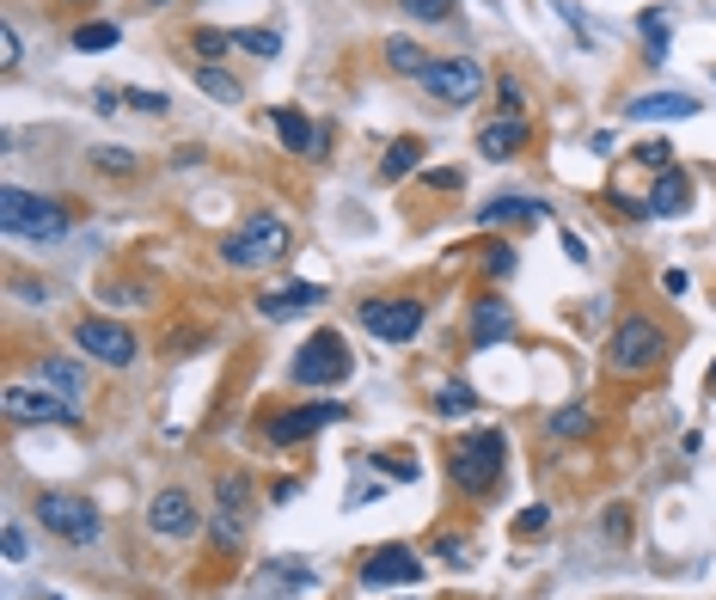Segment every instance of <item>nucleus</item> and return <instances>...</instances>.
Returning a JSON list of instances; mask_svg holds the SVG:
<instances>
[{
  "label": "nucleus",
  "instance_id": "nucleus-1",
  "mask_svg": "<svg viewBox=\"0 0 716 600\" xmlns=\"http://www.w3.org/2000/svg\"><path fill=\"white\" fill-rule=\"evenodd\" d=\"M503 460H508V435L503 429H472L448 448V472H453V491L460 496H484L503 484Z\"/></svg>",
  "mask_w": 716,
  "mask_h": 600
},
{
  "label": "nucleus",
  "instance_id": "nucleus-2",
  "mask_svg": "<svg viewBox=\"0 0 716 600\" xmlns=\"http://www.w3.org/2000/svg\"><path fill=\"white\" fill-rule=\"evenodd\" d=\"M67 221H74V214H67L62 197H38V190H19V185L0 190V228L13 233V240L50 245V240L67 233Z\"/></svg>",
  "mask_w": 716,
  "mask_h": 600
},
{
  "label": "nucleus",
  "instance_id": "nucleus-3",
  "mask_svg": "<svg viewBox=\"0 0 716 600\" xmlns=\"http://www.w3.org/2000/svg\"><path fill=\"white\" fill-rule=\"evenodd\" d=\"M288 245H294L288 221H282V214H270V209H257V214H245V221H239V228L221 240V257L233 270H264V264H276Z\"/></svg>",
  "mask_w": 716,
  "mask_h": 600
},
{
  "label": "nucleus",
  "instance_id": "nucleus-4",
  "mask_svg": "<svg viewBox=\"0 0 716 600\" xmlns=\"http://www.w3.org/2000/svg\"><path fill=\"white\" fill-rule=\"evenodd\" d=\"M38 520H43V534L67 539V546H98V534H105L93 496H74V491H43L38 496Z\"/></svg>",
  "mask_w": 716,
  "mask_h": 600
},
{
  "label": "nucleus",
  "instance_id": "nucleus-5",
  "mask_svg": "<svg viewBox=\"0 0 716 600\" xmlns=\"http://www.w3.org/2000/svg\"><path fill=\"white\" fill-rule=\"evenodd\" d=\"M349 368H356V356H349L344 337H337V331H313L301 349H294L288 380H294V387H337V380H349Z\"/></svg>",
  "mask_w": 716,
  "mask_h": 600
},
{
  "label": "nucleus",
  "instance_id": "nucleus-6",
  "mask_svg": "<svg viewBox=\"0 0 716 600\" xmlns=\"http://www.w3.org/2000/svg\"><path fill=\"white\" fill-rule=\"evenodd\" d=\"M662 356H667V331L650 319V313H631L607 344V361L619 373H650V368H662Z\"/></svg>",
  "mask_w": 716,
  "mask_h": 600
},
{
  "label": "nucleus",
  "instance_id": "nucleus-7",
  "mask_svg": "<svg viewBox=\"0 0 716 600\" xmlns=\"http://www.w3.org/2000/svg\"><path fill=\"white\" fill-rule=\"evenodd\" d=\"M356 319L368 325L373 337H386V344H411V337L423 331V301H417V294H368L356 307Z\"/></svg>",
  "mask_w": 716,
  "mask_h": 600
},
{
  "label": "nucleus",
  "instance_id": "nucleus-8",
  "mask_svg": "<svg viewBox=\"0 0 716 600\" xmlns=\"http://www.w3.org/2000/svg\"><path fill=\"white\" fill-rule=\"evenodd\" d=\"M417 86H423V93L435 98V105H448V110H453V105H472V98L484 93V67H477L472 55H441V62L429 67V74H423Z\"/></svg>",
  "mask_w": 716,
  "mask_h": 600
},
{
  "label": "nucleus",
  "instance_id": "nucleus-9",
  "mask_svg": "<svg viewBox=\"0 0 716 600\" xmlns=\"http://www.w3.org/2000/svg\"><path fill=\"white\" fill-rule=\"evenodd\" d=\"M7 423H80V404L50 387H7Z\"/></svg>",
  "mask_w": 716,
  "mask_h": 600
},
{
  "label": "nucleus",
  "instance_id": "nucleus-10",
  "mask_svg": "<svg viewBox=\"0 0 716 600\" xmlns=\"http://www.w3.org/2000/svg\"><path fill=\"white\" fill-rule=\"evenodd\" d=\"M74 344L86 349L93 361H105V368H129L135 349H141L129 331H123V325H110V319H80L74 325Z\"/></svg>",
  "mask_w": 716,
  "mask_h": 600
},
{
  "label": "nucleus",
  "instance_id": "nucleus-11",
  "mask_svg": "<svg viewBox=\"0 0 716 600\" xmlns=\"http://www.w3.org/2000/svg\"><path fill=\"white\" fill-rule=\"evenodd\" d=\"M147 527H154L159 539H190V534L202 527V508L190 503V491L166 484V491L154 496V508H147Z\"/></svg>",
  "mask_w": 716,
  "mask_h": 600
},
{
  "label": "nucleus",
  "instance_id": "nucleus-12",
  "mask_svg": "<svg viewBox=\"0 0 716 600\" xmlns=\"http://www.w3.org/2000/svg\"><path fill=\"white\" fill-rule=\"evenodd\" d=\"M337 417H344V399H325V404H306V411H282V417H270L264 435H270V448H294V441L318 435V429L337 423Z\"/></svg>",
  "mask_w": 716,
  "mask_h": 600
},
{
  "label": "nucleus",
  "instance_id": "nucleus-13",
  "mask_svg": "<svg viewBox=\"0 0 716 600\" xmlns=\"http://www.w3.org/2000/svg\"><path fill=\"white\" fill-rule=\"evenodd\" d=\"M245 496H252L245 478H221V491H214V546L221 551H239V539H245Z\"/></svg>",
  "mask_w": 716,
  "mask_h": 600
},
{
  "label": "nucleus",
  "instance_id": "nucleus-14",
  "mask_svg": "<svg viewBox=\"0 0 716 600\" xmlns=\"http://www.w3.org/2000/svg\"><path fill=\"white\" fill-rule=\"evenodd\" d=\"M417 576H423V564H417L404 546H380V551L361 558V588H368V594H373V588H386V582L404 588V582H417Z\"/></svg>",
  "mask_w": 716,
  "mask_h": 600
},
{
  "label": "nucleus",
  "instance_id": "nucleus-15",
  "mask_svg": "<svg viewBox=\"0 0 716 600\" xmlns=\"http://www.w3.org/2000/svg\"><path fill=\"white\" fill-rule=\"evenodd\" d=\"M270 123H276V135L294 147V154H306V160H325V147H331V135H325V129H313V123H306L301 110L276 105V110H270Z\"/></svg>",
  "mask_w": 716,
  "mask_h": 600
},
{
  "label": "nucleus",
  "instance_id": "nucleus-16",
  "mask_svg": "<svg viewBox=\"0 0 716 600\" xmlns=\"http://www.w3.org/2000/svg\"><path fill=\"white\" fill-rule=\"evenodd\" d=\"M545 214L551 209H545L539 197H496V202L477 209V221H484V228H539Z\"/></svg>",
  "mask_w": 716,
  "mask_h": 600
},
{
  "label": "nucleus",
  "instance_id": "nucleus-17",
  "mask_svg": "<svg viewBox=\"0 0 716 600\" xmlns=\"http://www.w3.org/2000/svg\"><path fill=\"white\" fill-rule=\"evenodd\" d=\"M318 301H325L318 282H282V288L257 294V313H264V319H288V313H306V307H318Z\"/></svg>",
  "mask_w": 716,
  "mask_h": 600
},
{
  "label": "nucleus",
  "instance_id": "nucleus-18",
  "mask_svg": "<svg viewBox=\"0 0 716 600\" xmlns=\"http://www.w3.org/2000/svg\"><path fill=\"white\" fill-rule=\"evenodd\" d=\"M515 337V313H508V301H496V294H484L472 307V344L491 349V344H508Z\"/></svg>",
  "mask_w": 716,
  "mask_h": 600
},
{
  "label": "nucleus",
  "instance_id": "nucleus-19",
  "mask_svg": "<svg viewBox=\"0 0 716 600\" xmlns=\"http://www.w3.org/2000/svg\"><path fill=\"white\" fill-rule=\"evenodd\" d=\"M520 147H527V117H496L477 129V154L484 160H515Z\"/></svg>",
  "mask_w": 716,
  "mask_h": 600
},
{
  "label": "nucleus",
  "instance_id": "nucleus-20",
  "mask_svg": "<svg viewBox=\"0 0 716 600\" xmlns=\"http://www.w3.org/2000/svg\"><path fill=\"white\" fill-rule=\"evenodd\" d=\"M692 110H698L692 93H650V98H631L624 117L631 123H667V117H692Z\"/></svg>",
  "mask_w": 716,
  "mask_h": 600
},
{
  "label": "nucleus",
  "instance_id": "nucleus-21",
  "mask_svg": "<svg viewBox=\"0 0 716 600\" xmlns=\"http://www.w3.org/2000/svg\"><path fill=\"white\" fill-rule=\"evenodd\" d=\"M38 387H50V392H62V399H86V368L80 361H62V356H43L38 361Z\"/></svg>",
  "mask_w": 716,
  "mask_h": 600
},
{
  "label": "nucleus",
  "instance_id": "nucleus-22",
  "mask_svg": "<svg viewBox=\"0 0 716 600\" xmlns=\"http://www.w3.org/2000/svg\"><path fill=\"white\" fill-rule=\"evenodd\" d=\"M686 209H692V178L667 166V172L655 178V190H650V214H686Z\"/></svg>",
  "mask_w": 716,
  "mask_h": 600
},
{
  "label": "nucleus",
  "instance_id": "nucleus-23",
  "mask_svg": "<svg viewBox=\"0 0 716 600\" xmlns=\"http://www.w3.org/2000/svg\"><path fill=\"white\" fill-rule=\"evenodd\" d=\"M386 67H392V74H411V81H423L429 67H435V55H429L423 43H411V38H386Z\"/></svg>",
  "mask_w": 716,
  "mask_h": 600
},
{
  "label": "nucleus",
  "instance_id": "nucleus-24",
  "mask_svg": "<svg viewBox=\"0 0 716 600\" xmlns=\"http://www.w3.org/2000/svg\"><path fill=\"white\" fill-rule=\"evenodd\" d=\"M417 160H423V141H417V135H398L380 160V185H398L404 172H417Z\"/></svg>",
  "mask_w": 716,
  "mask_h": 600
},
{
  "label": "nucleus",
  "instance_id": "nucleus-25",
  "mask_svg": "<svg viewBox=\"0 0 716 600\" xmlns=\"http://www.w3.org/2000/svg\"><path fill=\"white\" fill-rule=\"evenodd\" d=\"M93 172H105V178H141V154H129V147H93Z\"/></svg>",
  "mask_w": 716,
  "mask_h": 600
},
{
  "label": "nucleus",
  "instance_id": "nucleus-26",
  "mask_svg": "<svg viewBox=\"0 0 716 600\" xmlns=\"http://www.w3.org/2000/svg\"><path fill=\"white\" fill-rule=\"evenodd\" d=\"M197 86H202L209 98H221V105H245V86H239L233 74H221L214 62H202V67H197Z\"/></svg>",
  "mask_w": 716,
  "mask_h": 600
},
{
  "label": "nucleus",
  "instance_id": "nucleus-27",
  "mask_svg": "<svg viewBox=\"0 0 716 600\" xmlns=\"http://www.w3.org/2000/svg\"><path fill=\"white\" fill-rule=\"evenodd\" d=\"M435 411L441 417H465V411H477V392L465 387V380H448V387L435 392Z\"/></svg>",
  "mask_w": 716,
  "mask_h": 600
},
{
  "label": "nucleus",
  "instance_id": "nucleus-28",
  "mask_svg": "<svg viewBox=\"0 0 716 600\" xmlns=\"http://www.w3.org/2000/svg\"><path fill=\"white\" fill-rule=\"evenodd\" d=\"M190 50H197L202 62H221V55L239 50V43H233V31H209V25H202V31H190Z\"/></svg>",
  "mask_w": 716,
  "mask_h": 600
},
{
  "label": "nucleus",
  "instance_id": "nucleus-29",
  "mask_svg": "<svg viewBox=\"0 0 716 600\" xmlns=\"http://www.w3.org/2000/svg\"><path fill=\"white\" fill-rule=\"evenodd\" d=\"M551 435H594V411H582V404H564V411L551 417Z\"/></svg>",
  "mask_w": 716,
  "mask_h": 600
},
{
  "label": "nucleus",
  "instance_id": "nucleus-30",
  "mask_svg": "<svg viewBox=\"0 0 716 600\" xmlns=\"http://www.w3.org/2000/svg\"><path fill=\"white\" fill-rule=\"evenodd\" d=\"M398 13L423 19V25H441V19H453V0H392Z\"/></svg>",
  "mask_w": 716,
  "mask_h": 600
},
{
  "label": "nucleus",
  "instance_id": "nucleus-31",
  "mask_svg": "<svg viewBox=\"0 0 716 600\" xmlns=\"http://www.w3.org/2000/svg\"><path fill=\"white\" fill-rule=\"evenodd\" d=\"M643 38H650V62H667V13L662 7L643 13Z\"/></svg>",
  "mask_w": 716,
  "mask_h": 600
},
{
  "label": "nucleus",
  "instance_id": "nucleus-32",
  "mask_svg": "<svg viewBox=\"0 0 716 600\" xmlns=\"http://www.w3.org/2000/svg\"><path fill=\"white\" fill-rule=\"evenodd\" d=\"M233 43H239L245 55H264V62H270V55H282V38H276V31H233Z\"/></svg>",
  "mask_w": 716,
  "mask_h": 600
},
{
  "label": "nucleus",
  "instance_id": "nucleus-33",
  "mask_svg": "<svg viewBox=\"0 0 716 600\" xmlns=\"http://www.w3.org/2000/svg\"><path fill=\"white\" fill-rule=\"evenodd\" d=\"M264 582H288V588H313V570H306V564H270L264 570Z\"/></svg>",
  "mask_w": 716,
  "mask_h": 600
},
{
  "label": "nucleus",
  "instance_id": "nucleus-34",
  "mask_svg": "<svg viewBox=\"0 0 716 600\" xmlns=\"http://www.w3.org/2000/svg\"><path fill=\"white\" fill-rule=\"evenodd\" d=\"M117 43V25H80L74 31V50H110Z\"/></svg>",
  "mask_w": 716,
  "mask_h": 600
},
{
  "label": "nucleus",
  "instance_id": "nucleus-35",
  "mask_svg": "<svg viewBox=\"0 0 716 600\" xmlns=\"http://www.w3.org/2000/svg\"><path fill=\"white\" fill-rule=\"evenodd\" d=\"M123 98H129L135 110H147V117H166V110H172V98H166V93H154V86H147V93L135 86V93H123Z\"/></svg>",
  "mask_w": 716,
  "mask_h": 600
},
{
  "label": "nucleus",
  "instance_id": "nucleus-36",
  "mask_svg": "<svg viewBox=\"0 0 716 600\" xmlns=\"http://www.w3.org/2000/svg\"><path fill=\"white\" fill-rule=\"evenodd\" d=\"M496 98H503V117H520V110H527V93H520V81H496Z\"/></svg>",
  "mask_w": 716,
  "mask_h": 600
},
{
  "label": "nucleus",
  "instance_id": "nucleus-37",
  "mask_svg": "<svg viewBox=\"0 0 716 600\" xmlns=\"http://www.w3.org/2000/svg\"><path fill=\"white\" fill-rule=\"evenodd\" d=\"M631 154L643 166H655V172H667V154H674V147H667V141H643V147H631Z\"/></svg>",
  "mask_w": 716,
  "mask_h": 600
},
{
  "label": "nucleus",
  "instance_id": "nucleus-38",
  "mask_svg": "<svg viewBox=\"0 0 716 600\" xmlns=\"http://www.w3.org/2000/svg\"><path fill=\"white\" fill-rule=\"evenodd\" d=\"M423 185H429V190H460L465 172H460V166H448V172H423Z\"/></svg>",
  "mask_w": 716,
  "mask_h": 600
},
{
  "label": "nucleus",
  "instance_id": "nucleus-39",
  "mask_svg": "<svg viewBox=\"0 0 716 600\" xmlns=\"http://www.w3.org/2000/svg\"><path fill=\"white\" fill-rule=\"evenodd\" d=\"M545 520H551V515H545V508H520V515H515V534L527 539V534H539Z\"/></svg>",
  "mask_w": 716,
  "mask_h": 600
},
{
  "label": "nucleus",
  "instance_id": "nucleus-40",
  "mask_svg": "<svg viewBox=\"0 0 716 600\" xmlns=\"http://www.w3.org/2000/svg\"><path fill=\"white\" fill-rule=\"evenodd\" d=\"M484 252H491V276H508V270H515V252H508L503 240H496V245H484Z\"/></svg>",
  "mask_w": 716,
  "mask_h": 600
},
{
  "label": "nucleus",
  "instance_id": "nucleus-41",
  "mask_svg": "<svg viewBox=\"0 0 716 600\" xmlns=\"http://www.w3.org/2000/svg\"><path fill=\"white\" fill-rule=\"evenodd\" d=\"M141 301H147V288H129V282L110 288V307H141Z\"/></svg>",
  "mask_w": 716,
  "mask_h": 600
},
{
  "label": "nucleus",
  "instance_id": "nucleus-42",
  "mask_svg": "<svg viewBox=\"0 0 716 600\" xmlns=\"http://www.w3.org/2000/svg\"><path fill=\"white\" fill-rule=\"evenodd\" d=\"M0 43H7V55H0V62H7V74H13L19 55H25V43H19V31H13V25H7V38H0Z\"/></svg>",
  "mask_w": 716,
  "mask_h": 600
},
{
  "label": "nucleus",
  "instance_id": "nucleus-43",
  "mask_svg": "<svg viewBox=\"0 0 716 600\" xmlns=\"http://www.w3.org/2000/svg\"><path fill=\"white\" fill-rule=\"evenodd\" d=\"M607 534H612V539L631 534V508H607Z\"/></svg>",
  "mask_w": 716,
  "mask_h": 600
},
{
  "label": "nucleus",
  "instance_id": "nucleus-44",
  "mask_svg": "<svg viewBox=\"0 0 716 600\" xmlns=\"http://www.w3.org/2000/svg\"><path fill=\"white\" fill-rule=\"evenodd\" d=\"M25 551H31V546H25V534H19V527H7V558L19 564V558H25Z\"/></svg>",
  "mask_w": 716,
  "mask_h": 600
},
{
  "label": "nucleus",
  "instance_id": "nucleus-45",
  "mask_svg": "<svg viewBox=\"0 0 716 600\" xmlns=\"http://www.w3.org/2000/svg\"><path fill=\"white\" fill-rule=\"evenodd\" d=\"M93 110H98V117H110V110H117V93H110V86H98V93H93Z\"/></svg>",
  "mask_w": 716,
  "mask_h": 600
},
{
  "label": "nucleus",
  "instance_id": "nucleus-46",
  "mask_svg": "<svg viewBox=\"0 0 716 600\" xmlns=\"http://www.w3.org/2000/svg\"><path fill=\"white\" fill-rule=\"evenodd\" d=\"M662 288H667V294H686V288H692V276H686V270H667Z\"/></svg>",
  "mask_w": 716,
  "mask_h": 600
},
{
  "label": "nucleus",
  "instance_id": "nucleus-47",
  "mask_svg": "<svg viewBox=\"0 0 716 600\" xmlns=\"http://www.w3.org/2000/svg\"><path fill=\"white\" fill-rule=\"evenodd\" d=\"M141 7H166V0H141Z\"/></svg>",
  "mask_w": 716,
  "mask_h": 600
},
{
  "label": "nucleus",
  "instance_id": "nucleus-48",
  "mask_svg": "<svg viewBox=\"0 0 716 600\" xmlns=\"http://www.w3.org/2000/svg\"><path fill=\"white\" fill-rule=\"evenodd\" d=\"M38 600H62V594H38Z\"/></svg>",
  "mask_w": 716,
  "mask_h": 600
},
{
  "label": "nucleus",
  "instance_id": "nucleus-49",
  "mask_svg": "<svg viewBox=\"0 0 716 600\" xmlns=\"http://www.w3.org/2000/svg\"><path fill=\"white\" fill-rule=\"evenodd\" d=\"M710 380H716V368H710Z\"/></svg>",
  "mask_w": 716,
  "mask_h": 600
}]
</instances>
